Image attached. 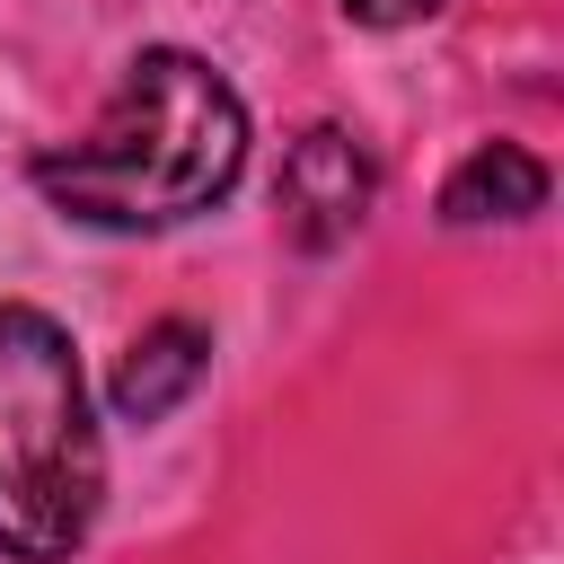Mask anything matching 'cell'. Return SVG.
Masks as SVG:
<instances>
[{
	"mask_svg": "<svg viewBox=\"0 0 564 564\" xmlns=\"http://www.w3.org/2000/svg\"><path fill=\"white\" fill-rule=\"evenodd\" d=\"M247 167V106L238 88L176 44H150L88 141L44 150L35 185L88 229H167L212 212Z\"/></svg>",
	"mask_w": 564,
	"mask_h": 564,
	"instance_id": "1",
	"label": "cell"
},
{
	"mask_svg": "<svg viewBox=\"0 0 564 564\" xmlns=\"http://www.w3.org/2000/svg\"><path fill=\"white\" fill-rule=\"evenodd\" d=\"M97 494H106V449L88 423L79 352L44 308L0 300V546L18 564L79 555Z\"/></svg>",
	"mask_w": 564,
	"mask_h": 564,
	"instance_id": "2",
	"label": "cell"
},
{
	"mask_svg": "<svg viewBox=\"0 0 564 564\" xmlns=\"http://www.w3.org/2000/svg\"><path fill=\"white\" fill-rule=\"evenodd\" d=\"M370 194H379V176H370V159H361V141H352V132L308 123V132L282 150V185H273V203H282V229H291L308 256L344 247V238L361 229Z\"/></svg>",
	"mask_w": 564,
	"mask_h": 564,
	"instance_id": "3",
	"label": "cell"
},
{
	"mask_svg": "<svg viewBox=\"0 0 564 564\" xmlns=\"http://www.w3.org/2000/svg\"><path fill=\"white\" fill-rule=\"evenodd\" d=\"M546 203V167L520 150V141H485L449 167L441 185V220L449 229H485V220H529Z\"/></svg>",
	"mask_w": 564,
	"mask_h": 564,
	"instance_id": "4",
	"label": "cell"
},
{
	"mask_svg": "<svg viewBox=\"0 0 564 564\" xmlns=\"http://www.w3.org/2000/svg\"><path fill=\"white\" fill-rule=\"evenodd\" d=\"M203 352H212V335H203L194 317H159V326L115 361V414H123V423H159V414L203 379Z\"/></svg>",
	"mask_w": 564,
	"mask_h": 564,
	"instance_id": "5",
	"label": "cell"
},
{
	"mask_svg": "<svg viewBox=\"0 0 564 564\" xmlns=\"http://www.w3.org/2000/svg\"><path fill=\"white\" fill-rule=\"evenodd\" d=\"M361 26H423V18H441L449 0H344Z\"/></svg>",
	"mask_w": 564,
	"mask_h": 564,
	"instance_id": "6",
	"label": "cell"
}]
</instances>
